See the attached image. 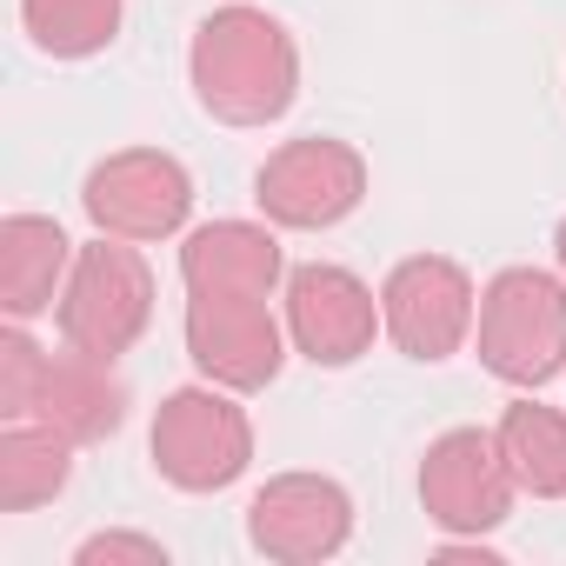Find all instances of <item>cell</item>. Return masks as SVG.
<instances>
[{
    "label": "cell",
    "instance_id": "6da1fadb",
    "mask_svg": "<svg viewBox=\"0 0 566 566\" xmlns=\"http://www.w3.org/2000/svg\"><path fill=\"white\" fill-rule=\"evenodd\" d=\"M193 94L227 127H266L301 101V48L266 8H220L193 28Z\"/></svg>",
    "mask_w": 566,
    "mask_h": 566
},
{
    "label": "cell",
    "instance_id": "7a4b0ae2",
    "mask_svg": "<svg viewBox=\"0 0 566 566\" xmlns=\"http://www.w3.org/2000/svg\"><path fill=\"white\" fill-rule=\"evenodd\" d=\"M480 367L506 387H546L566 374V280L546 266H500L473 314Z\"/></svg>",
    "mask_w": 566,
    "mask_h": 566
},
{
    "label": "cell",
    "instance_id": "3957f363",
    "mask_svg": "<svg viewBox=\"0 0 566 566\" xmlns=\"http://www.w3.org/2000/svg\"><path fill=\"white\" fill-rule=\"evenodd\" d=\"M54 321H61V347H81L94 360H120L154 321V273H147L140 247L114 240V233L81 247Z\"/></svg>",
    "mask_w": 566,
    "mask_h": 566
},
{
    "label": "cell",
    "instance_id": "277c9868",
    "mask_svg": "<svg viewBox=\"0 0 566 566\" xmlns=\"http://www.w3.org/2000/svg\"><path fill=\"white\" fill-rule=\"evenodd\" d=\"M154 473L180 493H220L253 467V420L233 387H180L154 413Z\"/></svg>",
    "mask_w": 566,
    "mask_h": 566
},
{
    "label": "cell",
    "instance_id": "5b68a950",
    "mask_svg": "<svg viewBox=\"0 0 566 566\" xmlns=\"http://www.w3.org/2000/svg\"><path fill=\"white\" fill-rule=\"evenodd\" d=\"M253 200L287 233H327L367 200V160H360V147H347L334 134H301L260 160Z\"/></svg>",
    "mask_w": 566,
    "mask_h": 566
},
{
    "label": "cell",
    "instance_id": "8992f818",
    "mask_svg": "<svg viewBox=\"0 0 566 566\" xmlns=\"http://www.w3.org/2000/svg\"><path fill=\"white\" fill-rule=\"evenodd\" d=\"M473 314H480V294H473V273L447 253H413L387 273L380 287V327L387 340L420 360V367H440L453 360L467 340H473Z\"/></svg>",
    "mask_w": 566,
    "mask_h": 566
},
{
    "label": "cell",
    "instance_id": "52a82bcc",
    "mask_svg": "<svg viewBox=\"0 0 566 566\" xmlns=\"http://www.w3.org/2000/svg\"><path fill=\"white\" fill-rule=\"evenodd\" d=\"M81 207H87L94 233L134 240V247L174 240L187 227V213H193V174L160 147H120L87 174Z\"/></svg>",
    "mask_w": 566,
    "mask_h": 566
},
{
    "label": "cell",
    "instance_id": "ba28073f",
    "mask_svg": "<svg viewBox=\"0 0 566 566\" xmlns=\"http://www.w3.org/2000/svg\"><path fill=\"white\" fill-rule=\"evenodd\" d=\"M513 500H520V486H513L506 453H500L493 433L453 427V433H440L427 447V460H420V506H427V520L440 533L480 539V533L506 526Z\"/></svg>",
    "mask_w": 566,
    "mask_h": 566
},
{
    "label": "cell",
    "instance_id": "9c48e42d",
    "mask_svg": "<svg viewBox=\"0 0 566 566\" xmlns=\"http://www.w3.org/2000/svg\"><path fill=\"white\" fill-rule=\"evenodd\" d=\"M380 327V301L354 266L334 260H307L287 273V340L301 360L314 367H354L360 354H374Z\"/></svg>",
    "mask_w": 566,
    "mask_h": 566
},
{
    "label": "cell",
    "instance_id": "30bf717a",
    "mask_svg": "<svg viewBox=\"0 0 566 566\" xmlns=\"http://www.w3.org/2000/svg\"><path fill=\"white\" fill-rule=\"evenodd\" d=\"M187 360L213 387L260 394L287 360V327L273 321L266 301L247 294H187Z\"/></svg>",
    "mask_w": 566,
    "mask_h": 566
},
{
    "label": "cell",
    "instance_id": "8fae6325",
    "mask_svg": "<svg viewBox=\"0 0 566 566\" xmlns=\"http://www.w3.org/2000/svg\"><path fill=\"white\" fill-rule=\"evenodd\" d=\"M247 539L280 566L334 559L354 539V500L327 473H273L247 506Z\"/></svg>",
    "mask_w": 566,
    "mask_h": 566
},
{
    "label": "cell",
    "instance_id": "7c38bea8",
    "mask_svg": "<svg viewBox=\"0 0 566 566\" xmlns=\"http://www.w3.org/2000/svg\"><path fill=\"white\" fill-rule=\"evenodd\" d=\"M180 280L187 294H247L266 301L287 280V253L273 240V220H207L180 240Z\"/></svg>",
    "mask_w": 566,
    "mask_h": 566
},
{
    "label": "cell",
    "instance_id": "4fadbf2b",
    "mask_svg": "<svg viewBox=\"0 0 566 566\" xmlns=\"http://www.w3.org/2000/svg\"><path fill=\"white\" fill-rule=\"evenodd\" d=\"M28 420H48V427H61L74 447H94V440L120 433V420H127V387H120L114 360H94V354H81V347H61V354L41 360Z\"/></svg>",
    "mask_w": 566,
    "mask_h": 566
},
{
    "label": "cell",
    "instance_id": "5bb4252c",
    "mask_svg": "<svg viewBox=\"0 0 566 566\" xmlns=\"http://www.w3.org/2000/svg\"><path fill=\"white\" fill-rule=\"evenodd\" d=\"M74 253L81 247L48 213H8L0 220V307H8V321H41L48 307H61Z\"/></svg>",
    "mask_w": 566,
    "mask_h": 566
},
{
    "label": "cell",
    "instance_id": "9a60e30c",
    "mask_svg": "<svg viewBox=\"0 0 566 566\" xmlns=\"http://www.w3.org/2000/svg\"><path fill=\"white\" fill-rule=\"evenodd\" d=\"M74 480V440L48 420H8L0 433V513H34Z\"/></svg>",
    "mask_w": 566,
    "mask_h": 566
},
{
    "label": "cell",
    "instance_id": "2e32d148",
    "mask_svg": "<svg viewBox=\"0 0 566 566\" xmlns=\"http://www.w3.org/2000/svg\"><path fill=\"white\" fill-rule=\"evenodd\" d=\"M500 453H506V473L520 493L533 500H566V413L559 407H539V400H513L493 427Z\"/></svg>",
    "mask_w": 566,
    "mask_h": 566
},
{
    "label": "cell",
    "instance_id": "e0dca14e",
    "mask_svg": "<svg viewBox=\"0 0 566 566\" xmlns=\"http://www.w3.org/2000/svg\"><path fill=\"white\" fill-rule=\"evenodd\" d=\"M127 0H21V28L54 61H94L114 48Z\"/></svg>",
    "mask_w": 566,
    "mask_h": 566
},
{
    "label": "cell",
    "instance_id": "ac0fdd59",
    "mask_svg": "<svg viewBox=\"0 0 566 566\" xmlns=\"http://www.w3.org/2000/svg\"><path fill=\"white\" fill-rule=\"evenodd\" d=\"M81 566H107V559H134V566H167V546L147 539V533H94L74 546Z\"/></svg>",
    "mask_w": 566,
    "mask_h": 566
},
{
    "label": "cell",
    "instance_id": "d6986e66",
    "mask_svg": "<svg viewBox=\"0 0 566 566\" xmlns=\"http://www.w3.org/2000/svg\"><path fill=\"white\" fill-rule=\"evenodd\" d=\"M553 260H559V273H566V220L553 227Z\"/></svg>",
    "mask_w": 566,
    "mask_h": 566
}]
</instances>
